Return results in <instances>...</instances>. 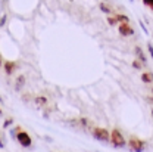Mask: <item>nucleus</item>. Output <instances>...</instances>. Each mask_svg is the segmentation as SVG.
Masks as SVG:
<instances>
[{
  "mask_svg": "<svg viewBox=\"0 0 153 152\" xmlns=\"http://www.w3.org/2000/svg\"><path fill=\"white\" fill-rule=\"evenodd\" d=\"M7 21V15H3L1 18H0V27H3L4 25V22Z\"/></svg>",
  "mask_w": 153,
  "mask_h": 152,
  "instance_id": "aec40b11",
  "label": "nucleus"
},
{
  "mask_svg": "<svg viewBox=\"0 0 153 152\" xmlns=\"http://www.w3.org/2000/svg\"><path fill=\"white\" fill-rule=\"evenodd\" d=\"M144 99H146L149 103H152V105H153V97H152V96H144Z\"/></svg>",
  "mask_w": 153,
  "mask_h": 152,
  "instance_id": "412c9836",
  "label": "nucleus"
},
{
  "mask_svg": "<svg viewBox=\"0 0 153 152\" xmlns=\"http://www.w3.org/2000/svg\"><path fill=\"white\" fill-rule=\"evenodd\" d=\"M79 126H81L82 129H87V127L90 126V120H87L85 117H81V118H79Z\"/></svg>",
  "mask_w": 153,
  "mask_h": 152,
  "instance_id": "4468645a",
  "label": "nucleus"
},
{
  "mask_svg": "<svg viewBox=\"0 0 153 152\" xmlns=\"http://www.w3.org/2000/svg\"><path fill=\"white\" fill-rule=\"evenodd\" d=\"M111 143H112V146L116 148V149H121V148L125 146L127 142H125L124 134L121 133L119 129H112V132H111Z\"/></svg>",
  "mask_w": 153,
  "mask_h": 152,
  "instance_id": "f03ea898",
  "label": "nucleus"
},
{
  "mask_svg": "<svg viewBox=\"0 0 153 152\" xmlns=\"http://www.w3.org/2000/svg\"><path fill=\"white\" fill-rule=\"evenodd\" d=\"M25 83H27V77L24 76V74H21V76H18V78L15 80V90L16 92H21L22 90V87L25 86Z\"/></svg>",
  "mask_w": 153,
  "mask_h": 152,
  "instance_id": "0eeeda50",
  "label": "nucleus"
},
{
  "mask_svg": "<svg viewBox=\"0 0 153 152\" xmlns=\"http://www.w3.org/2000/svg\"><path fill=\"white\" fill-rule=\"evenodd\" d=\"M118 31H119V34L124 36V37H131V36L135 34L133 27L130 25V22H121L119 27H118Z\"/></svg>",
  "mask_w": 153,
  "mask_h": 152,
  "instance_id": "39448f33",
  "label": "nucleus"
},
{
  "mask_svg": "<svg viewBox=\"0 0 153 152\" xmlns=\"http://www.w3.org/2000/svg\"><path fill=\"white\" fill-rule=\"evenodd\" d=\"M152 37H153V34H152Z\"/></svg>",
  "mask_w": 153,
  "mask_h": 152,
  "instance_id": "bb28decb",
  "label": "nucleus"
},
{
  "mask_svg": "<svg viewBox=\"0 0 153 152\" xmlns=\"http://www.w3.org/2000/svg\"><path fill=\"white\" fill-rule=\"evenodd\" d=\"M141 81L144 84H153V73H150V71L143 73L141 74Z\"/></svg>",
  "mask_w": 153,
  "mask_h": 152,
  "instance_id": "9d476101",
  "label": "nucleus"
},
{
  "mask_svg": "<svg viewBox=\"0 0 153 152\" xmlns=\"http://www.w3.org/2000/svg\"><path fill=\"white\" fill-rule=\"evenodd\" d=\"M99 7H100V10H102V12H105L106 15H112V9H111L106 3H100V4H99Z\"/></svg>",
  "mask_w": 153,
  "mask_h": 152,
  "instance_id": "f8f14e48",
  "label": "nucleus"
},
{
  "mask_svg": "<svg viewBox=\"0 0 153 152\" xmlns=\"http://www.w3.org/2000/svg\"><path fill=\"white\" fill-rule=\"evenodd\" d=\"M47 102H49V100H47L46 96L40 95V96H36V97H34V103H36L37 106H40V108H44V106L47 105Z\"/></svg>",
  "mask_w": 153,
  "mask_h": 152,
  "instance_id": "1a4fd4ad",
  "label": "nucleus"
},
{
  "mask_svg": "<svg viewBox=\"0 0 153 152\" xmlns=\"http://www.w3.org/2000/svg\"><path fill=\"white\" fill-rule=\"evenodd\" d=\"M133 68H135L137 71L143 70V68H144V62H141L140 59H137V58H135V59L133 61Z\"/></svg>",
  "mask_w": 153,
  "mask_h": 152,
  "instance_id": "9b49d317",
  "label": "nucleus"
},
{
  "mask_svg": "<svg viewBox=\"0 0 153 152\" xmlns=\"http://www.w3.org/2000/svg\"><path fill=\"white\" fill-rule=\"evenodd\" d=\"M0 67H3V58H1V53H0Z\"/></svg>",
  "mask_w": 153,
  "mask_h": 152,
  "instance_id": "5701e85b",
  "label": "nucleus"
},
{
  "mask_svg": "<svg viewBox=\"0 0 153 152\" xmlns=\"http://www.w3.org/2000/svg\"><path fill=\"white\" fill-rule=\"evenodd\" d=\"M152 93H153V89H152Z\"/></svg>",
  "mask_w": 153,
  "mask_h": 152,
  "instance_id": "a878e982",
  "label": "nucleus"
},
{
  "mask_svg": "<svg viewBox=\"0 0 153 152\" xmlns=\"http://www.w3.org/2000/svg\"><path fill=\"white\" fill-rule=\"evenodd\" d=\"M12 123H13V118H7V120H4V123H3V129H4V130L9 129V126H12Z\"/></svg>",
  "mask_w": 153,
  "mask_h": 152,
  "instance_id": "dca6fc26",
  "label": "nucleus"
},
{
  "mask_svg": "<svg viewBox=\"0 0 153 152\" xmlns=\"http://www.w3.org/2000/svg\"><path fill=\"white\" fill-rule=\"evenodd\" d=\"M141 1H143L144 6H147L149 9H152L153 10V0H141Z\"/></svg>",
  "mask_w": 153,
  "mask_h": 152,
  "instance_id": "f3484780",
  "label": "nucleus"
},
{
  "mask_svg": "<svg viewBox=\"0 0 153 152\" xmlns=\"http://www.w3.org/2000/svg\"><path fill=\"white\" fill-rule=\"evenodd\" d=\"M1 115H3V111H1V108H0V117H1Z\"/></svg>",
  "mask_w": 153,
  "mask_h": 152,
  "instance_id": "393cba45",
  "label": "nucleus"
},
{
  "mask_svg": "<svg viewBox=\"0 0 153 152\" xmlns=\"http://www.w3.org/2000/svg\"><path fill=\"white\" fill-rule=\"evenodd\" d=\"M16 68H18V65H16V62H13V61H4V62H3V71H4L6 76H12Z\"/></svg>",
  "mask_w": 153,
  "mask_h": 152,
  "instance_id": "423d86ee",
  "label": "nucleus"
},
{
  "mask_svg": "<svg viewBox=\"0 0 153 152\" xmlns=\"http://www.w3.org/2000/svg\"><path fill=\"white\" fill-rule=\"evenodd\" d=\"M4 148V143H3V140H1V137H0V149H3Z\"/></svg>",
  "mask_w": 153,
  "mask_h": 152,
  "instance_id": "4be33fe9",
  "label": "nucleus"
},
{
  "mask_svg": "<svg viewBox=\"0 0 153 152\" xmlns=\"http://www.w3.org/2000/svg\"><path fill=\"white\" fill-rule=\"evenodd\" d=\"M91 134L96 140L99 142H111V132L106 127H93L91 129Z\"/></svg>",
  "mask_w": 153,
  "mask_h": 152,
  "instance_id": "f257e3e1",
  "label": "nucleus"
},
{
  "mask_svg": "<svg viewBox=\"0 0 153 152\" xmlns=\"http://www.w3.org/2000/svg\"><path fill=\"white\" fill-rule=\"evenodd\" d=\"M134 53H135V58H137V59H140L141 62L146 64L147 59H146V55H144V50H143L140 46H135V47H134Z\"/></svg>",
  "mask_w": 153,
  "mask_h": 152,
  "instance_id": "6e6552de",
  "label": "nucleus"
},
{
  "mask_svg": "<svg viewBox=\"0 0 153 152\" xmlns=\"http://www.w3.org/2000/svg\"><path fill=\"white\" fill-rule=\"evenodd\" d=\"M128 146H130V149L134 152H141L147 148L146 142H143V140L138 139V137H131V139L128 140Z\"/></svg>",
  "mask_w": 153,
  "mask_h": 152,
  "instance_id": "20e7f679",
  "label": "nucleus"
},
{
  "mask_svg": "<svg viewBox=\"0 0 153 152\" xmlns=\"http://www.w3.org/2000/svg\"><path fill=\"white\" fill-rule=\"evenodd\" d=\"M118 22H119V21L116 19V16H115V15H114V16H112V15H108V24H109V25L115 27V25H116Z\"/></svg>",
  "mask_w": 153,
  "mask_h": 152,
  "instance_id": "2eb2a0df",
  "label": "nucleus"
},
{
  "mask_svg": "<svg viewBox=\"0 0 153 152\" xmlns=\"http://www.w3.org/2000/svg\"><path fill=\"white\" fill-rule=\"evenodd\" d=\"M0 103H1V105H3V103H4V99H3V97H1V96H0Z\"/></svg>",
  "mask_w": 153,
  "mask_h": 152,
  "instance_id": "b1692460",
  "label": "nucleus"
},
{
  "mask_svg": "<svg viewBox=\"0 0 153 152\" xmlns=\"http://www.w3.org/2000/svg\"><path fill=\"white\" fill-rule=\"evenodd\" d=\"M115 16H116V19L119 22H130V18L127 15H124V13H115Z\"/></svg>",
  "mask_w": 153,
  "mask_h": 152,
  "instance_id": "ddd939ff",
  "label": "nucleus"
},
{
  "mask_svg": "<svg viewBox=\"0 0 153 152\" xmlns=\"http://www.w3.org/2000/svg\"><path fill=\"white\" fill-rule=\"evenodd\" d=\"M140 27H141V30H143V33H144V34H149V33H147V27L144 25V22H143V21H140Z\"/></svg>",
  "mask_w": 153,
  "mask_h": 152,
  "instance_id": "6ab92c4d",
  "label": "nucleus"
},
{
  "mask_svg": "<svg viewBox=\"0 0 153 152\" xmlns=\"http://www.w3.org/2000/svg\"><path fill=\"white\" fill-rule=\"evenodd\" d=\"M16 140H18V143L22 148H30L31 143H33V139H31L30 133H27L24 130H19L18 133H16Z\"/></svg>",
  "mask_w": 153,
  "mask_h": 152,
  "instance_id": "7ed1b4c3",
  "label": "nucleus"
},
{
  "mask_svg": "<svg viewBox=\"0 0 153 152\" xmlns=\"http://www.w3.org/2000/svg\"><path fill=\"white\" fill-rule=\"evenodd\" d=\"M147 52H149V55H150V58L153 59V46L150 44V43H147Z\"/></svg>",
  "mask_w": 153,
  "mask_h": 152,
  "instance_id": "a211bd4d",
  "label": "nucleus"
}]
</instances>
